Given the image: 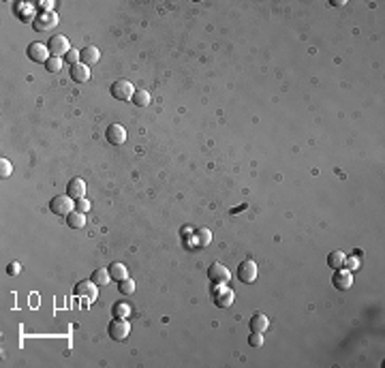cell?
I'll return each mask as SVG.
<instances>
[{
	"label": "cell",
	"instance_id": "22",
	"mask_svg": "<svg viewBox=\"0 0 385 368\" xmlns=\"http://www.w3.org/2000/svg\"><path fill=\"white\" fill-rule=\"evenodd\" d=\"M131 101L137 107H146V105H150V94H148L146 90H135V94H133Z\"/></svg>",
	"mask_w": 385,
	"mask_h": 368
},
{
	"label": "cell",
	"instance_id": "24",
	"mask_svg": "<svg viewBox=\"0 0 385 368\" xmlns=\"http://www.w3.org/2000/svg\"><path fill=\"white\" fill-rule=\"evenodd\" d=\"M114 315H116V317H122V319H128V315H131V306H128L126 302H118V304L114 306Z\"/></svg>",
	"mask_w": 385,
	"mask_h": 368
},
{
	"label": "cell",
	"instance_id": "32",
	"mask_svg": "<svg viewBox=\"0 0 385 368\" xmlns=\"http://www.w3.org/2000/svg\"><path fill=\"white\" fill-rule=\"evenodd\" d=\"M19 268H22L19 263H11V266H9V274H11V276H15V274L19 272Z\"/></svg>",
	"mask_w": 385,
	"mask_h": 368
},
{
	"label": "cell",
	"instance_id": "27",
	"mask_svg": "<svg viewBox=\"0 0 385 368\" xmlns=\"http://www.w3.org/2000/svg\"><path fill=\"white\" fill-rule=\"evenodd\" d=\"M120 293H124V295H131L135 291V281L133 279H124V281H120Z\"/></svg>",
	"mask_w": 385,
	"mask_h": 368
},
{
	"label": "cell",
	"instance_id": "18",
	"mask_svg": "<svg viewBox=\"0 0 385 368\" xmlns=\"http://www.w3.org/2000/svg\"><path fill=\"white\" fill-rule=\"evenodd\" d=\"M67 225L71 229H81L83 225H86V214H83V212H71L67 216Z\"/></svg>",
	"mask_w": 385,
	"mask_h": 368
},
{
	"label": "cell",
	"instance_id": "3",
	"mask_svg": "<svg viewBox=\"0 0 385 368\" xmlns=\"http://www.w3.org/2000/svg\"><path fill=\"white\" fill-rule=\"evenodd\" d=\"M47 49H49V54L51 56H67L69 51H71V43H69V39L64 37V35H54L47 41Z\"/></svg>",
	"mask_w": 385,
	"mask_h": 368
},
{
	"label": "cell",
	"instance_id": "29",
	"mask_svg": "<svg viewBox=\"0 0 385 368\" xmlns=\"http://www.w3.org/2000/svg\"><path fill=\"white\" fill-rule=\"evenodd\" d=\"M248 345L250 347H261L263 345V336H261V332H253L248 336Z\"/></svg>",
	"mask_w": 385,
	"mask_h": 368
},
{
	"label": "cell",
	"instance_id": "17",
	"mask_svg": "<svg viewBox=\"0 0 385 368\" xmlns=\"http://www.w3.org/2000/svg\"><path fill=\"white\" fill-rule=\"evenodd\" d=\"M268 326H270V321H268V317L263 313H255L253 317H250V330L253 332H266L268 330Z\"/></svg>",
	"mask_w": 385,
	"mask_h": 368
},
{
	"label": "cell",
	"instance_id": "7",
	"mask_svg": "<svg viewBox=\"0 0 385 368\" xmlns=\"http://www.w3.org/2000/svg\"><path fill=\"white\" fill-rule=\"evenodd\" d=\"M237 279L242 283H246V285L255 283L257 281V263L253 259H244L240 263V268H237Z\"/></svg>",
	"mask_w": 385,
	"mask_h": 368
},
{
	"label": "cell",
	"instance_id": "16",
	"mask_svg": "<svg viewBox=\"0 0 385 368\" xmlns=\"http://www.w3.org/2000/svg\"><path fill=\"white\" fill-rule=\"evenodd\" d=\"M79 56H81V62L86 64H90V67H92V64H96L101 60V51H99V47H94V45H90V47H83L81 51H79Z\"/></svg>",
	"mask_w": 385,
	"mask_h": 368
},
{
	"label": "cell",
	"instance_id": "12",
	"mask_svg": "<svg viewBox=\"0 0 385 368\" xmlns=\"http://www.w3.org/2000/svg\"><path fill=\"white\" fill-rule=\"evenodd\" d=\"M105 137H107L109 144L120 146V144H124V141H126V131H124V126H122V124H109L107 131H105Z\"/></svg>",
	"mask_w": 385,
	"mask_h": 368
},
{
	"label": "cell",
	"instance_id": "14",
	"mask_svg": "<svg viewBox=\"0 0 385 368\" xmlns=\"http://www.w3.org/2000/svg\"><path fill=\"white\" fill-rule=\"evenodd\" d=\"M71 80L77 83H86L90 80V67H86L83 62H77L71 67Z\"/></svg>",
	"mask_w": 385,
	"mask_h": 368
},
{
	"label": "cell",
	"instance_id": "11",
	"mask_svg": "<svg viewBox=\"0 0 385 368\" xmlns=\"http://www.w3.org/2000/svg\"><path fill=\"white\" fill-rule=\"evenodd\" d=\"M49 49H47V45H43V43H30L28 45V58L32 62H47V58H49Z\"/></svg>",
	"mask_w": 385,
	"mask_h": 368
},
{
	"label": "cell",
	"instance_id": "30",
	"mask_svg": "<svg viewBox=\"0 0 385 368\" xmlns=\"http://www.w3.org/2000/svg\"><path fill=\"white\" fill-rule=\"evenodd\" d=\"M75 205H77V212H83V214H86V212L90 210V202H88L86 197H83V199H77Z\"/></svg>",
	"mask_w": 385,
	"mask_h": 368
},
{
	"label": "cell",
	"instance_id": "2",
	"mask_svg": "<svg viewBox=\"0 0 385 368\" xmlns=\"http://www.w3.org/2000/svg\"><path fill=\"white\" fill-rule=\"evenodd\" d=\"M73 205H75L73 197H69V195H58V197L51 199L49 208H51V212H54V214H58V216H69L71 212H73Z\"/></svg>",
	"mask_w": 385,
	"mask_h": 368
},
{
	"label": "cell",
	"instance_id": "20",
	"mask_svg": "<svg viewBox=\"0 0 385 368\" xmlns=\"http://www.w3.org/2000/svg\"><path fill=\"white\" fill-rule=\"evenodd\" d=\"M92 281H94L99 287H105L107 283L112 281V274H109V268H99V270H94V274H92Z\"/></svg>",
	"mask_w": 385,
	"mask_h": 368
},
{
	"label": "cell",
	"instance_id": "15",
	"mask_svg": "<svg viewBox=\"0 0 385 368\" xmlns=\"http://www.w3.org/2000/svg\"><path fill=\"white\" fill-rule=\"evenodd\" d=\"M67 195L73 199H83V195H86V182L81 178H73L67 186Z\"/></svg>",
	"mask_w": 385,
	"mask_h": 368
},
{
	"label": "cell",
	"instance_id": "4",
	"mask_svg": "<svg viewBox=\"0 0 385 368\" xmlns=\"http://www.w3.org/2000/svg\"><path fill=\"white\" fill-rule=\"evenodd\" d=\"M133 94H135V88H133L131 82L118 80V82L112 83V96L116 101H131Z\"/></svg>",
	"mask_w": 385,
	"mask_h": 368
},
{
	"label": "cell",
	"instance_id": "13",
	"mask_svg": "<svg viewBox=\"0 0 385 368\" xmlns=\"http://www.w3.org/2000/svg\"><path fill=\"white\" fill-rule=\"evenodd\" d=\"M75 293L79 295V298H86L88 302H94L96 300V283L94 281H81L79 285H77Z\"/></svg>",
	"mask_w": 385,
	"mask_h": 368
},
{
	"label": "cell",
	"instance_id": "28",
	"mask_svg": "<svg viewBox=\"0 0 385 368\" xmlns=\"http://www.w3.org/2000/svg\"><path fill=\"white\" fill-rule=\"evenodd\" d=\"M11 171H13V167H11L9 161H6V159H0V176H2V178H9Z\"/></svg>",
	"mask_w": 385,
	"mask_h": 368
},
{
	"label": "cell",
	"instance_id": "21",
	"mask_svg": "<svg viewBox=\"0 0 385 368\" xmlns=\"http://www.w3.org/2000/svg\"><path fill=\"white\" fill-rule=\"evenodd\" d=\"M345 253L343 250H334V253H330V257H327V266H330L332 270H338V268H343V263H345Z\"/></svg>",
	"mask_w": 385,
	"mask_h": 368
},
{
	"label": "cell",
	"instance_id": "23",
	"mask_svg": "<svg viewBox=\"0 0 385 368\" xmlns=\"http://www.w3.org/2000/svg\"><path fill=\"white\" fill-rule=\"evenodd\" d=\"M212 240V234L208 229H199L197 231V236L192 238V244H195V246H205V244H208Z\"/></svg>",
	"mask_w": 385,
	"mask_h": 368
},
{
	"label": "cell",
	"instance_id": "9",
	"mask_svg": "<svg viewBox=\"0 0 385 368\" xmlns=\"http://www.w3.org/2000/svg\"><path fill=\"white\" fill-rule=\"evenodd\" d=\"M332 283H334V287H336V289H340V291H346V289L353 285V272L338 268L336 272H334V276H332Z\"/></svg>",
	"mask_w": 385,
	"mask_h": 368
},
{
	"label": "cell",
	"instance_id": "6",
	"mask_svg": "<svg viewBox=\"0 0 385 368\" xmlns=\"http://www.w3.org/2000/svg\"><path fill=\"white\" fill-rule=\"evenodd\" d=\"M128 334H131V324L122 317H116L112 324H109V336L114 340H124Z\"/></svg>",
	"mask_w": 385,
	"mask_h": 368
},
{
	"label": "cell",
	"instance_id": "26",
	"mask_svg": "<svg viewBox=\"0 0 385 368\" xmlns=\"http://www.w3.org/2000/svg\"><path fill=\"white\" fill-rule=\"evenodd\" d=\"M359 263H362V259H359L357 255H351V257H345L343 268H345V270H349V272H355V270L359 268Z\"/></svg>",
	"mask_w": 385,
	"mask_h": 368
},
{
	"label": "cell",
	"instance_id": "31",
	"mask_svg": "<svg viewBox=\"0 0 385 368\" xmlns=\"http://www.w3.org/2000/svg\"><path fill=\"white\" fill-rule=\"evenodd\" d=\"M67 60L71 62V67H73V64H77V62H79V60H81V56H79V51H77V49H71V51H69V54H67Z\"/></svg>",
	"mask_w": 385,
	"mask_h": 368
},
{
	"label": "cell",
	"instance_id": "10",
	"mask_svg": "<svg viewBox=\"0 0 385 368\" xmlns=\"http://www.w3.org/2000/svg\"><path fill=\"white\" fill-rule=\"evenodd\" d=\"M15 15L22 19V22H32L35 24V19H37V9H35V4L32 2H15Z\"/></svg>",
	"mask_w": 385,
	"mask_h": 368
},
{
	"label": "cell",
	"instance_id": "8",
	"mask_svg": "<svg viewBox=\"0 0 385 368\" xmlns=\"http://www.w3.org/2000/svg\"><path fill=\"white\" fill-rule=\"evenodd\" d=\"M208 276H210V281L214 283V285H227L229 279H231L229 270L225 268L223 263H212L210 270H208Z\"/></svg>",
	"mask_w": 385,
	"mask_h": 368
},
{
	"label": "cell",
	"instance_id": "19",
	"mask_svg": "<svg viewBox=\"0 0 385 368\" xmlns=\"http://www.w3.org/2000/svg\"><path fill=\"white\" fill-rule=\"evenodd\" d=\"M109 274H112V279L118 281V283L128 279V270H126L124 263H112V266H109Z\"/></svg>",
	"mask_w": 385,
	"mask_h": 368
},
{
	"label": "cell",
	"instance_id": "33",
	"mask_svg": "<svg viewBox=\"0 0 385 368\" xmlns=\"http://www.w3.org/2000/svg\"><path fill=\"white\" fill-rule=\"evenodd\" d=\"M41 6H43L45 11H54V2H51V0H43Z\"/></svg>",
	"mask_w": 385,
	"mask_h": 368
},
{
	"label": "cell",
	"instance_id": "5",
	"mask_svg": "<svg viewBox=\"0 0 385 368\" xmlns=\"http://www.w3.org/2000/svg\"><path fill=\"white\" fill-rule=\"evenodd\" d=\"M235 300V293L233 289H229L227 285H214V304L218 308H227L233 304Z\"/></svg>",
	"mask_w": 385,
	"mask_h": 368
},
{
	"label": "cell",
	"instance_id": "1",
	"mask_svg": "<svg viewBox=\"0 0 385 368\" xmlns=\"http://www.w3.org/2000/svg\"><path fill=\"white\" fill-rule=\"evenodd\" d=\"M58 13L56 11H43V13H38L37 19H35V30L38 32H47V30H54L56 26H58Z\"/></svg>",
	"mask_w": 385,
	"mask_h": 368
},
{
	"label": "cell",
	"instance_id": "25",
	"mask_svg": "<svg viewBox=\"0 0 385 368\" xmlns=\"http://www.w3.org/2000/svg\"><path fill=\"white\" fill-rule=\"evenodd\" d=\"M45 69H47L49 73H58V71L62 69V60L58 56H49L47 62H45Z\"/></svg>",
	"mask_w": 385,
	"mask_h": 368
}]
</instances>
